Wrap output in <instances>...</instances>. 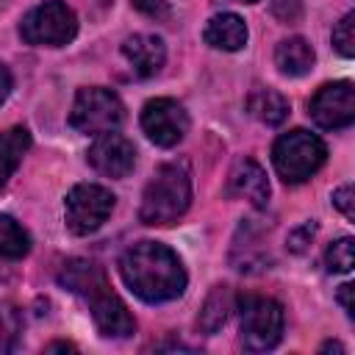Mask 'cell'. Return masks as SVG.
<instances>
[{
	"label": "cell",
	"mask_w": 355,
	"mask_h": 355,
	"mask_svg": "<svg viewBox=\"0 0 355 355\" xmlns=\"http://www.w3.org/2000/svg\"><path fill=\"white\" fill-rule=\"evenodd\" d=\"M247 111L250 116H255L258 122L275 128V125H283L286 116H288V100L275 92V89H252L250 97H247Z\"/></svg>",
	"instance_id": "16"
},
{
	"label": "cell",
	"mask_w": 355,
	"mask_h": 355,
	"mask_svg": "<svg viewBox=\"0 0 355 355\" xmlns=\"http://www.w3.org/2000/svg\"><path fill=\"white\" fill-rule=\"evenodd\" d=\"M349 294H352V283L338 286V302H341V308L347 311V316H352V302H349Z\"/></svg>",
	"instance_id": "28"
},
{
	"label": "cell",
	"mask_w": 355,
	"mask_h": 355,
	"mask_svg": "<svg viewBox=\"0 0 355 355\" xmlns=\"http://www.w3.org/2000/svg\"><path fill=\"white\" fill-rule=\"evenodd\" d=\"M322 349H336V352H344V347H341V344H336V341H327Z\"/></svg>",
	"instance_id": "30"
},
{
	"label": "cell",
	"mask_w": 355,
	"mask_h": 355,
	"mask_svg": "<svg viewBox=\"0 0 355 355\" xmlns=\"http://www.w3.org/2000/svg\"><path fill=\"white\" fill-rule=\"evenodd\" d=\"M313 233H316V222L300 225L297 230L288 233V250H291V252H305L308 244H311V239H313Z\"/></svg>",
	"instance_id": "24"
},
{
	"label": "cell",
	"mask_w": 355,
	"mask_h": 355,
	"mask_svg": "<svg viewBox=\"0 0 355 355\" xmlns=\"http://www.w3.org/2000/svg\"><path fill=\"white\" fill-rule=\"evenodd\" d=\"M141 130L147 139L158 147H175L183 141L189 130V114L186 108L172 97H155L147 100L141 108Z\"/></svg>",
	"instance_id": "9"
},
{
	"label": "cell",
	"mask_w": 355,
	"mask_h": 355,
	"mask_svg": "<svg viewBox=\"0 0 355 355\" xmlns=\"http://www.w3.org/2000/svg\"><path fill=\"white\" fill-rule=\"evenodd\" d=\"M58 283L64 288H69L72 294L83 297L92 319L97 324V330L108 338H128L136 330V319L130 316L128 305L111 291L105 272L89 261V258H69L61 272H58Z\"/></svg>",
	"instance_id": "2"
},
{
	"label": "cell",
	"mask_w": 355,
	"mask_h": 355,
	"mask_svg": "<svg viewBox=\"0 0 355 355\" xmlns=\"http://www.w3.org/2000/svg\"><path fill=\"white\" fill-rule=\"evenodd\" d=\"M202 39L205 44L216 47V50H227V53H236L247 44V25L239 14L233 11H222V14H214L202 31Z\"/></svg>",
	"instance_id": "14"
},
{
	"label": "cell",
	"mask_w": 355,
	"mask_h": 355,
	"mask_svg": "<svg viewBox=\"0 0 355 355\" xmlns=\"http://www.w3.org/2000/svg\"><path fill=\"white\" fill-rule=\"evenodd\" d=\"M22 333V316L14 305H0V355L11 352Z\"/></svg>",
	"instance_id": "21"
},
{
	"label": "cell",
	"mask_w": 355,
	"mask_h": 355,
	"mask_svg": "<svg viewBox=\"0 0 355 355\" xmlns=\"http://www.w3.org/2000/svg\"><path fill=\"white\" fill-rule=\"evenodd\" d=\"M233 311V291L230 286H214L211 294L205 297L202 308H200V316H197V327L205 333V336H214L230 316Z\"/></svg>",
	"instance_id": "18"
},
{
	"label": "cell",
	"mask_w": 355,
	"mask_h": 355,
	"mask_svg": "<svg viewBox=\"0 0 355 355\" xmlns=\"http://www.w3.org/2000/svg\"><path fill=\"white\" fill-rule=\"evenodd\" d=\"M239 330L241 344L250 352L275 349L283 338V308L272 297L247 294L239 302Z\"/></svg>",
	"instance_id": "5"
},
{
	"label": "cell",
	"mask_w": 355,
	"mask_h": 355,
	"mask_svg": "<svg viewBox=\"0 0 355 355\" xmlns=\"http://www.w3.org/2000/svg\"><path fill=\"white\" fill-rule=\"evenodd\" d=\"M122 119H125V105L111 89H103V86L78 89L69 111V125L78 133L100 136V133L116 130Z\"/></svg>",
	"instance_id": "7"
},
{
	"label": "cell",
	"mask_w": 355,
	"mask_h": 355,
	"mask_svg": "<svg viewBox=\"0 0 355 355\" xmlns=\"http://www.w3.org/2000/svg\"><path fill=\"white\" fill-rule=\"evenodd\" d=\"M28 147H31L28 128L17 125V128H8V130H0V189L17 172L22 155L28 153Z\"/></svg>",
	"instance_id": "17"
},
{
	"label": "cell",
	"mask_w": 355,
	"mask_h": 355,
	"mask_svg": "<svg viewBox=\"0 0 355 355\" xmlns=\"http://www.w3.org/2000/svg\"><path fill=\"white\" fill-rule=\"evenodd\" d=\"M31 252V236L28 230L8 214H0V258L19 261Z\"/></svg>",
	"instance_id": "19"
},
{
	"label": "cell",
	"mask_w": 355,
	"mask_h": 355,
	"mask_svg": "<svg viewBox=\"0 0 355 355\" xmlns=\"http://www.w3.org/2000/svg\"><path fill=\"white\" fill-rule=\"evenodd\" d=\"M119 275L125 286L150 305L178 300L186 288V269L180 258L158 241H139L128 247L119 258Z\"/></svg>",
	"instance_id": "1"
},
{
	"label": "cell",
	"mask_w": 355,
	"mask_h": 355,
	"mask_svg": "<svg viewBox=\"0 0 355 355\" xmlns=\"http://www.w3.org/2000/svg\"><path fill=\"white\" fill-rule=\"evenodd\" d=\"M100 3H108V0H100Z\"/></svg>",
	"instance_id": "32"
},
{
	"label": "cell",
	"mask_w": 355,
	"mask_h": 355,
	"mask_svg": "<svg viewBox=\"0 0 355 355\" xmlns=\"http://www.w3.org/2000/svg\"><path fill=\"white\" fill-rule=\"evenodd\" d=\"M241 3H258V0H241Z\"/></svg>",
	"instance_id": "31"
},
{
	"label": "cell",
	"mask_w": 355,
	"mask_h": 355,
	"mask_svg": "<svg viewBox=\"0 0 355 355\" xmlns=\"http://www.w3.org/2000/svg\"><path fill=\"white\" fill-rule=\"evenodd\" d=\"M227 191L236 194V197L250 200L255 208H266V202H269V180H266V172L252 158H244V161H239L233 166L230 180H227Z\"/></svg>",
	"instance_id": "13"
},
{
	"label": "cell",
	"mask_w": 355,
	"mask_h": 355,
	"mask_svg": "<svg viewBox=\"0 0 355 355\" xmlns=\"http://www.w3.org/2000/svg\"><path fill=\"white\" fill-rule=\"evenodd\" d=\"M272 17L280 22H297L302 17V0H272Z\"/></svg>",
	"instance_id": "23"
},
{
	"label": "cell",
	"mask_w": 355,
	"mask_h": 355,
	"mask_svg": "<svg viewBox=\"0 0 355 355\" xmlns=\"http://www.w3.org/2000/svg\"><path fill=\"white\" fill-rule=\"evenodd\" d=\"M324 158H327L324 141L316 133L302 130V128L283 133L275 141V147H272L275 172L286 183H302V180H308L311 175H316L322 169Z\"/></svg>",
	"instance_id": "4"
},
{
	"label": "cell",
	"mask_w": 355,
	"mask_h": 355,
	"mask_svg": "<svg viewBox=\"0 0 355 355\" xmlns=\"http://www.w3.org/2000/svg\"><path fill=\"white\" fill-rule=\"evenodd\" d=\"M355 263V241L349 236H341L336 241L327 244L324 250V266L327 272H338V275H347Z\"/></svg>",
	"instance_id": "20"
},
{
	"label": "cell",
	"mask_w": 355,
	"mask_h": 355,
	"mask_svg": "<svg viewBox=\"0 0 355 355\" xmlns=\"http://www.w3.org/2000/svg\"><path fill=\"white\" fill-rule=\"evenodd\" d=\"M53 349H75V347L72 344H64V341H55V344L47 347V352H53Z\"/></svg>",
	"instance_id": "29"
},
{
	"label": "cell",
	"mask_w": 355,
	"mask_h": 355,
	"mask_svg": "<svg viewBox=\"0 0 355 355\" xmlns=\"http://www.w3.org/2000/svg\"><path fill=\"white\" fill-rule=\"evenodd\" d=\"M308 116L324 130H341L355 122V89L349 80L324 83L308 103Z\"/></svg>",
	"instance_id": "10"
},
{
	"label": "cell",
	"mask_w": 355,
	"mask_h": 355,
	"mask_svg": "<svg viewBox=\"0 0 355 355\" xmlns=\"http://www.w3.org/2000/svg\"><path fill=\"white\" fill-rule=\"evenodd\" d=\"M3 3H6V0H0V6H3Z\"/></svg>",
	"instance_id": "33"
},
{
	"label": "cell",
	"mask_w": 355,
	"mask_h": 355,
	"mask_svg": "<svg viewBox=\"0 0 355 355\" xmlns=\"http://www.w3.org/2000/svg\"><path fill=\"white\" fill-rule=\"evenodd\" d=\"M89 164L105 178H128L136 166V147L122 133H100L86 153Z\"/></svg>",
	"instance_id": "11"
},
{
	"label": "cell",
	"mask_w": 355,
	"mask_h": 355,
	"mask_svg": "<svg viewBox=\"0 0 355 355\" xmlns=\"http://www.w3.org/2000/svg\"><path fill=\"white\" fill-rule=\"evenodd\" d=\"M11 89H14V78H11L8 67H6V64H0V105L6 103V97L11 94Z\"/></svg>",
	"instance_id": "27"
},
{
	"label": "cell",
	"mask_w": 355,
	"mask_h": 355,
	"mask_svg": "<svg viewBox=\"0 0 355 355\" xmlns=\"http://www.w3.org/2000/svg\"><path fill=\"white\" fill-rule=\"evenodd\" d=\"M333 47L344 58H352L355 55V11H347L336 22V28H333Z\"/></svg>",
	"instance_id": "22"
},
{
	"label": "cell",
	"mask_w": 355,
	"mask_h": 355,
	"mask_svg": "<svg viewBox=\"0 0 355 355\" xmlns=\"http://www.w3.org/2000/svg\"><path fill=\"white\" fill-rule=\"evenodd\" d=\"M75 33H78L75 11L61 0H44V3L33 6L19 22L22 42L36 44V47L69 44L75 39Z\"/></svg>",
	"instance_id": "6"
},
{
	"label": "cell",
	"mask_w": 355,
	"mask_h": 355,
	"mask_svg": "<svg viewBox=\"0 0 355 355\" xmlns=\"http://www.w3.org/2000/svg\"><path fill=\"white\" fill-rule=\"evenodd\" d=\"M355 191H352V183H344L341 189L333 191V205L347 216V219H355Z\"/></svg>",
	"instance_id": "25"
},
{
	"label": "cell",
	"mask_w": 355,
	"mask_h": 355,
	"mask_svg": "<svg viewBox=\"0 0 355 355\" xmlns=\"http://www.w3.org/2000/svg\"><path fill=\"white\" fill-rule=\"evenodd\" d=\"M130 6L136 11H141L144 17H153V19H164L169 17V6L166 0H130Z\"/></svg>",
	"instance_id": "26"
},
{
	"label": "cell",
	"mask_w": 355,
	"mask_h": 355,
	"mask_svg": "<svg viewBox=\"0 0 355 355\" xmlns=\"http://www.w3.org/2000/svg\"><path fill=\"white\" fill-rule=\"evenodd\" d=\"M122 55L139 78H153L166 61V44L155 33H133L122 42Z\"/></svg>",
	"instance_id": "12"
},
{
	"label": "cell",
	"mask_w": 355,
	"mask_h": 355,
	"mask_svg": "<svg viewBox=\"0 0 355 355\" xmlns=\"http://www.w3.org/2000/svg\"><path fill=\"white\" fill-rule=\"evenodd\" d=\"M111 211H114V194L100 183H78L69 189L64 200V219L69 233L75 236H89L97 227H103Z\"/></svg>",
	"instance_id": "8"
},
{
	"label": "cell",
	"mask_w": 355,
	"mask_h": 355,
	"mask_svg": "<svg viewBox=\"0 0 355 355\" xmlns=\"http://www.w3.org/2000/svg\"><path fill=\"white\" fill-rule=\"evenodd\" d=\"M275 64L283 75L288 78H300V75H308L311 67H313V50L311 44L302 39V36H291V39H283L277 47H275Z\"/></svg>",
	"instance_id": "15"
},
{
	"label": "cell",
	"mask_w": 355,
	"mask_h": 355,
	"mask_svg": "<svg viewBox=\"0 0 355 355\" xmlns=\"http://www.w3.org/2000/svg\"><path fill=\"white\" fill-rule=\"evenodd\" d=\"M191 202V180L189 172L178 164H164L155 169L141 194L139 219L144 225H172L178 222Z\"/></svg>",
	"instance_id": "3"
}]
</instances>
